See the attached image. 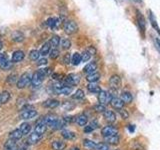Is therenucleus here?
<instances>
[{"mask_svg": "<svg viewBox=\"0 0 160 150\" xmlns=\"http://www.w3.org/2000/svg\"><path fill=\"white\" fill-rule=\"evenodd\" d=\"M53 91L56 94H63V95H69L72 92V87L66 85L65 83L57 82L53 85Z\"/></svg>", "mask_w": 160, "mask_h": 150, "instance_id": "2", "label": "nucleus"}, {"mask_svg": "<svg viewBox=\"0 0 160 150\" xmlns=\"http://www.w3.org/2000/svg\"><path fill=\"white\" fill-rule=\"evenodd\" d=\"M41 138H42V135H39L37 133L33 132L32 134L29 135V137L27 139V144H30V145H31V144H36L37 142H39L40 140H41Z\"/></svg>", "mask_w": 160, "mask_h": 150, "instance_id": "18", "label": "nucleus"}, {"mask_svg": "<svg viewBox=\"0 0 160 150\" xmlns=\"http://www.w3.org/2000/svg\"><path fill=\"white\" fill-rule=\"evenodd\" d=\"M121 100L124 102V103H131L132 102V100H133V96H132V94L130 93L129 91H123L121 93Z\"/></svg>", "mask_w": 160, "mask_h": 150, "instance_id": "25", "label": "nucleus"}, {"mask_svg": "<svg viewBox=\"0 0 160 150\" xmlns=\"http://www.w3.org/2000/svg\"><path fill=\"white\" fill-rule=\"evenodd\" d=\"M87 90L89 92L94 93V94H99L101 92V88H100V86L96 83H89L87 85Z\"/></svg>", "mask_w": 160, "mask_h": 150, "instance_id": "21", "label": "nucleus"}, {"mask_svg": "<svg viewBox=\"0 0 160 150\" xmlns=\"http://www.w3.org/2000/svg\"><path fill=\"white\" fill-rule=\"evenodd\" d=\"M105 140H106L107 144H111V145H117L120 141V138L119 136L116 135H112V136H109V137H105Z\"/></svg>", "mask_w": 160, "mask_h": 150, "instance_id": "28", "label": "nucleus"}, {"mask_svg": "<svg viewBox=\"0 0 160 150\" xmlns=\"http://www.w3.org/2000/svg\"><path fill=\"white\" fill-rule=\"evenodd\" d=\"M51 147L53 150H63L66 147V143L64 141H61V140H55V141L52 142Z\"/></svg>", "mask_w": 160, "mask_h": 150, "instance_id": "20", "label": "nucleus"}, {"mask_svg": "<svg viewBox=\"0 0 160 150\" xmlns=\"http://www.w3.org/2000/svg\"><path fill=\"white\" fill-rule=\"evenodd\" d=\"M86 50L88 52H90L91 55H94L95 53H96V49H95V47H93V46H89Z\"/></svg>", "mask_w": 160, "mask_h": 150, "instance_id": "49", "label": "nucleus"}, {"mask_svg": "<svg viewBox=\"0 0 160 150\" xmlns=\"http://www.w3.org/2000/svg\"><path fill=\"white\" fill-rule=\"evenodd\" d=\"M80 82V75L77 73H70L64 77V83L69 86H76Z\"/></svg>", "mask_w": 160, "mask_h": 150, "instance_id": "3", "label": "nucleus"}, {"mask_svg": "<svg viewBox=\"0 0 160 150\" xmlns=\"http://www.w3.org/2000/svg\"><path fill=\"white\" fill-rule=\"evenodd\" d=\"M75 121H76V123L79 125V126H86V124L88 122V118L85 114H80L76 117Z\"/></svg>", "mask_w": 160, "mask_h": 150, "instance_id": "23", "label": "nucleus"}, {"mask_svg": "<svg viewBox=\"0 0 160 150\" xmlns=\"http://www.w3.org/2000/svg\"><path fill=\"white\" fill-rule=\"evenodd\" d=\"M23 136V134L22 132L20 131V129H15L13 130V131H11L9 133V139H13V140H19V139H21Z\"/></svg>", "mask_w": 160, "mask_h": 150, "instance_id": "26", "label": "nucleus"}, {"mask_svg": "<svg viewBox=\"0 0 160 150\" xmlns=\"http://www.w3.org/2000/svg\"><path fill=\"white\" fill-rule=\"evenodd\" d=\"M136 18H137V21H138V24H139V27L141 29V31L144 32L145 31V19L143 17L142 13L137 10L136 11Z\"/></svg>", "mask_w": 160, "mask_h": 150, "instance_id": "19", "label": "nucleus"}, {"mask_svg": "<svg viewBox=\"0 0 160 150\" xmlns=\"http://www.w3.org/2000/svg\"><path fill=\"white\" fill-rule=\"evenodd\" d=\"M16 75L15 74H11V75H9L8 76V79H7V82H9V83H13L15 80H16Z\"/></svg>", "mask_w": 160, "mask_h": 150, "instance_id": "47", "label": "nucleus"}, {"mask_svg": "<svg viewBox=\"0 0 160 150\" xmlns=\"http://www.w3.org/2000/svg\"><path fill=\"white\" fill-rule=\"evenodd\" d=\"M18 149H19V147L17 145L16 140L9 139L4 144V150H18Z\"/></svg>", "mask_w": 160, "mask_h": 150, "instance_id": "15", "label": "nucleus"}, {"mask_svg": "<svg viewBox=\"0 0 160 150\" xmlns=\"http://www.w3.org/2000/svg\"><path fill=\"white\" fill-rule=\"evenodd\" d=\"M12 39L14 40V41H16V42H21L22 40L24 39V35L21 33V32H14L13 35H12Z\"/></svg>", "mask_w": 160, "mask_h": 150, "instance_id": "39", "label": "nucleus"}, {"mask_svg": "<svg viewBox=\"0 0 160 150\" xmlns=\"http://www.w3.org/2000/svg\"><path fill=\"white\" fill-rule=\"evenodd\" d=\"M118 133V129L113 126V125H107L101 129V134L102 136L105 137H109V136H112V135H116Z\"/></svg>", "mask_w": 160, "mask_h": 150, "instance_id": "9", "label": "nucleus"}, {"mask_svg": "<svg viewBox=\"0 0 160 150\" xmlns=\"http://www.w3.org/2000/svg\"><path fill=\"white\" fill-rule=\"evenodd\" d=\"M31 76H30L29 73H23L21 76L19 77V79L17 80V88L19 89H23L25 88L26 86H28V85L31 83Z\"/></svg>", "mask_w": 160, "mask_h": 150, "instance_id": "5", "label": "nucleus"}, {"mask_svg": "<svg viewBox=\"0 0 160 150\" xmlns=\"http://www.w3.org/2000/svg\"><path fill=\"white\" fill-rule=\"evenodd\" d=\"M59 101L56 99H47L43 102V107L49 108V109H54L59 106Z\"/></svg>", "mask_w": 160, "mask_h": 150, "instance_id": "13", "label": "nucleus"}, {"mask_svg": "<svg viewBox=\"0 0 160 150\" xmlns=\"http://www.w3.org/2000/svg\"><path fill=\"white\" fill-rule=\"evenodd\" d=\"M59 24H60V19H58V18L50 17L46 20V25L49 27H51V28L59 27Z\"/></svg>", "mask_w": 160, "mask_h": 150, "instance_id": "24", "label": "nucleus"}, {"mask_svg": "<svg viewBox=\"0 0 160 150\" xmlns=\"http://www.w3.org/2000/svg\"><path fill=\"white\" fill-rule=\"evenodd\" d=\"M112 94L108 92V91H105V90H101V92L98 94V101L100 104H107V103H110L112 99Z\"/></svg>", "mask_w": 160, "mask_h": 150, "instance_id": "7", "label": "nucleus"}, {"mask_svg": "<svg viewBox=\"0 0 160 150\" xmlns=\"http://www.w3.org/2000/svg\"><path fill=\"white\" fill-rule=\"evenodd\" d=\"M118 113H119V115L120 116L122 117V119H128V117H129V113H128V111L126 109H124V108H121V109H118Z\"/></svg>", "mask_w": 160, "mask_h": 150, "instance_id": "43", "label": "nucleus"}, {"mask_svg": "<svg viewBox=\"0 0 160 150\" xmlns=\"http://www.w3.org/2000/svg\"><path fill=\"white\" fill-rule=\"evenodd\" d=\"M91 56H92V55L90 54V52H88L87 50H85V51L81 54V61L82 62H87L90 60Z\"/></svg>", "mask_w": 160, "mask_h": 150, "instance_id": "40", "label": "nucleus"}, {"mask_svg": "<svg viewBox=\"0 0 160 150\" xmlns=\"http://www.w3.org/2000/svg\"><path fill=\"white\" fill-rule=\"evenodd\" d=\"M96 70H97V64H96V62H90V63L86 64L84 66L83 72L86 73L88 75V74H91V73L96 72Z\"/></svg>", "mask_w": 160, "mask_h": 150, "instance_id": "14", "label": "nucleus"}, {"mask_svg": "<svg viewBox=\"0 0 160 150\" xmlns=\"http://www.w3.org/2000/svg\"><path fill=\"white\" fill-rule=\"evenodd\" d=\"M128 129H129L130 132H134V130H135L134 125H128Z\"/></svg>", "mask_w": 160, "mask_h": 150, "instance_id": "52", "label": "nucleus"}, {"mask_svg": "<svg viewBox=\"0 0 160 150\" xmlns=\"http://www.w3.org/2000/svg\"><path fill=\"white\" fill-rule=\"evenodd\" d=\"M37 115V111L35 110V108L31 107V106H26L22 111L20 116H21L22 119L27 120V119H32Z\"/></svg>", "mask_w": 160, "mask_h": 150, "instance_id": "6", "label": "nucleus"}, {"mask_svg": "<svg viewBox=\"0 0 160 150\" xmlns=\"http://www.w3.org/2000/svg\"><path fill=\"white\" fill-rule=\"evenodd\" d=\"M136 1H138V2H141V1H142V0H136Z\"/></svg>", "mask_w": 160, "mask_h": 150, "instance_id": "55", "label": "nucleus"}, {"mask_svg": "<svg viewBox=\"0 0 160 150\" xmlns=\"http://www.w3.org/2000/svg\"><path fill=\"white\" fill-rule=\"evenodd\" d=\"M39 51L38 50H31L29 53V59L31 60V61H36V60H38L39 58Z\"/></svg>", "mask_w": 160, "mask_h": 150, "instance_id": "38", "label": "nucleus"}, {"mask_svg": "<svg viewBox=\"0 0 160 150\" xmlns=\"http://www.w3.org/2000/svg\"><path fill=\"white\" fill-rule=\"evenodd\" d=\"M61 46L63 49H69L70 46H71V41L68 38H64L61 41Z\"/></svg>", "mask_w": 160, "mask_h": 150, "instance_id": "42", "label": "nucleus"}, {"mask_svg": "<svg viewBox=\"0 0 160 150\" xmlns=\"http://www.w3.org/2000/svg\"><path fill=\"white\" fill-rule=\"evenodd\" d=\"M10 99V93L8 91H3L1 94H0V103L1 104H5L9 101Z\"/></svg>", "mask_w": 160, "mask_h": 150, "instance_id": "34", "label": "nucleus"}, {"mask_svg": "<svg viewBox=\"0 0 160 150\" xmlns=\"http://www.w3.org/2000/svg\"><path fill=\"white\" fill-rule=\"evenodd\" d=\"M103 116H104L105 120L109 123H114L116 121V114H115L113 111H111V110H106V111L103 113Z\"/></svg>", "mask_w": 160, "mask_h": 150, "instance_id": "16", "label": "nucleus"}, {"mask_svg": "<svg viewBox=\"0 0 160 150\" xmlns=\"http://www.w3.org/2000/svg\"><path fill=\"white\" fill-rule=\"evenodd\" d=\"M109 84H110V87H111V89L118 90V89H120V87H121V84H122L121 78H120L119 75L114 74V75H112L111 77H110Z\"/></svg>", "mask_w": 160, "mask_h": 150, "instance_id": "8", "label": "nucleus"}, {"mask_svg": "<svg viewBox=\"0 0 160 150\" xmlns=\"http://www.w3.org/2000/svg\"><path fill=\"white\" fill-rule=\"evenodd\" d=\"M25 57V54L22 50H16L13 54H12V59L11 61L13 63H17V62H21Z\"/></svg>", "mask_w": 160, "mask_h": 150, "instance_id": "12", "label": "nucleus"}, {"mask_svg": "<svg viewBox=\"0 0 160 150\" xmlns=\"http://www.w3.org/2000/svg\"><path fill=\"white\" fill-rule=\"evenodd\" d=\"M49 42H50V45H51V47L57 48V46L60 43V37L58 36V35H54V36L51 37V39H50Z\"/></svg>", "mask_w": 160, "mask_h": 150, "instance_id": "35", "label": "nucleus"}, {"mask_svg": "<svg viewBox=\"0 0 160 150\" xmlns=\"http://www.w3.org/2000/svg\"><path fill=\"white\" fill-rule=\"evenodd\" d=\"M70 150H80V148L77 147V146H73V147L70 148Z\"/></svg>", "mask_w": 160, "mask_h": 150, "instance_id": "53", "label": "nucleus"}, {"mask_svg": "<svg viewBox=\"0 0 160 150\" xmlns=\"http://www.w3.org/2000/svg\"><path fill=\"white\" fill-rule=\"evenodd\" d=\"M61 134H62L63 138L66 140H73L76 138V134L72 131H70V130H63Z\"/></svg>", "mask_w": 160, "mask_h": 150, "instance_id": "30", "label": "nucleus"}, {"mask_svg": "<svg viewBox=\"0 0 160 150\" xmlns=\"http://www.w3.org/2000/svg\"><path fill=\"white\" fill-rule=\"evenodd\" d=\"M72 98L76 99V100L83 99L84 98V91L82 89H77L76 91H75V93L72 95Z\"/></svg>", "mask_w": 160, "mask_h": 150, "instance_id": "37", "label": "nucleus"}, {"mask_svg": "<svg viewBox=\"0 0 160 150\" xmlns=\"http://www.w3.org/2000/svg\"><path fill=\"white\" fill-rule=\"evenodd\" d=\"M44 78H45V73L43 71V69H39L33 74V76L31 78V83L30 84L32 85L33 88H39L43 83Z\"/></svg>", "mask_w": 160, "mask_h": 150, "instance_id": "1", "label": "nucleus"}, {"mask_svg": "<svg viewBox=\"0 0 160 150\" xmlns=\"http://www.w3.org/2000/svg\"><path fill=\"white\" fill-rule=\"evenodd\" d=\"M20 131L22 132L23 135H26L30 132V130H31V126H30V124L29 123H26V122H24L22 123L21 125H20Z\"/></svg>", "mask_w": 160, "mask_h": 150, "instance_id": "31", "label": "nucleus"}, {"mask_svg": "<svg viewBox=\"0 0 160 150\" xmlns=\"http://www.w3.org/2000/svg\"><path fill=\"white\" fill-rule=\"evenodd\" d=\"M45 64H47V59H46V58H41V59H39V60H38V62H37V65H38V66H41V65H45Z\"/></svg>", "mask_w": 160, "mask_h": 150, "instance_id": "48", "label": "nucleus"}, {"mask_svg": "<svg viewBox=\"0 0 160 150\" xmlns=\"http://www.w3.org/2000/svg\"><path fill=\"white\" fill-rule=\"evenodd\" d=\"M96 150H110L108 144L106 143H98L96 146Z\"/></svg>", "mask_w": 160, "mask_h": 150, "instance_id": "45", "label": "nucleus"}, {"mask_svg": "<svg viewBox=\"0 0 160 150\" xmlns=\"http://www.w3.org/2000/svg\"><path fill=\"white\" fill-rule=\"evenodd\" d=\"M62 77H63V75H62V74H57V73L52 74V78L56 79V80H60Z\"/></svg>", "mask_w": 160, "mask_h": 150, "instance_id": "50", "label": "nucleus"}, {"mask_svg": "<svg viewBox=\"0 0 160 150\" xmlns=\"http://www.w3.org/2000/svg\"><path fill=\"white\" fill-rule=\"evenodd\" d=\"M49 56L51 59H55V58H57L59 56V50L57 48H52L51 50H50V52H49Z\"/></svg>", "mask_w": 160, "mask_h": 150, "instance_id": "44", "label": "nucleus"}, {"mask_svg": "<svg viewBox=\"0 0 160 150\" xmlns=\"http://www.w3.org/2000/svg\"><path fill=\"white\" fill-rule=\"evenodd\" d=\"M70 61H71V60H70V54H69V53H66V54H65L64 56H63L62 62H63L64 64H69Z\"/></svg>", "mask_w": 160, "mask_h": 150, "instance_id": "46", "label": "nucleus"}, {"mask_svg": "<svg viewBox=\"0 0 160 150\" xmlns=\"http://www.w3.org/2000/svg\"><path fill=\"white\" fill-rule=\"evenodd\" d=\"M71 62L73 65H78L81 62V54H79L78 52H75L71 57Z\"/></svg>", "mask_w": 160, "mask_h": 150, "instance_id": "36", "label": "nucleus"}, {"mask_svg": "<svg viewBox=\"0 0 160 150\" xmlns=\"http://www.w3.org/2000/svg\"><path fill=\"white\" fill-rule=\"evenodd\" d=\"M83 146L87 150H96L97 143H95L94 141H92V140H90V139H84Z\"/></svg>", "mask_w": 160, "mask_h": 150, "instance_id": "22", "label": "nucleus"}, {"mask_svg": "<svg viewBox=\"0 0 160 150\" xmlns=\"http://www.w3.org/2000/svg\"><path fill=\"white\" fill-rule=\"evenodd\" d=\"M59 118L56 116L55 114H47L46 116H44L43 118H42V121L47 125V126H49V127H53V125L55 124V122L57 121Z\"/></svg>", "mask_w": 160, "mask_h": 150, "instance_id": "10", "label": "nucleus"}, {"mask_svg": "<svg viewBox=\"0 0 160 150\" xmlns=\"http://www.w3.org/2000/svg\"><path fill=\"white\" fill-rule=\"evenodd\" d=\"M110 105L113 107V108H115V109H121V108H123V106H124V102L121 100V98H118V97H113L112 99H111V101H110Z\"/></svg>", "mask_w": 160, "mask_h": 150, "instance_id": "17", "label": "nucleus"}, {"mask_svg": "<svg viewBox=\"0 0 160 150\" xmlns=\"http://www.w3.org/2000/svg\"><path fill=\"white\" fill-rule=\"evenodd\" d=\"M50 48H51V45H50V42H49V41L46 42V43H44V44L42 45L41 49H40V51H39L40 55H42V56H45V55L49 54V52H50Z\"/></svg>", "mask_w": 160, "mask_h": 150, "instance_id": "29", "label": "nucleus"}, {"mask_svg": "<svg viewBox=\"0 0 160 150\" xmlns=\"http://www.w3.org/2000/svg\"><path fill=\"white\" fill-rule=\"evenodd\" d=\"M100 79V74L98 72H94L91 74H88L86 76V80L89 83H96Z\"/></svg>", "mask_w": 160, "mask_h": 150, "instance_id": "27", "label": "nucleus"}, {"mask_svg": "<svg viewBox=\"0 0 160 150\" xmlns=\"http://www.w3.org/2000/svg\"><path fill=\"white\" fill-rule=\"evenodd\" d=\"M46 129H47V125L42 121V119H40L39 121H37L36 125H35L34 132L39 135H43L45 131H46Z\"/></svg>", "mask_w": 160, "mask_h": 150, "instance_id": "11", "label": "nucleus"}, {"mask_svg": "<svg viewBox=\"0 0 160 150\" xmlns=\"http://www.w3.org/2000/svg\"><path fill=\"white\" fill-rule=\"evenodd\" d=\"M149 20H150V22H151V25L155 28V30L159 33L160 35V29L158 27V25H157V22H156V20H155V17H154V14L151 12V11H149Z\"/></svg>", "mask_w": 160, "mask_h": 150, "instance_id": "32", "label": "nucleus"}, {"mask_svg": "<svg viewBox=\"0 0 160 150\" xmlns=\"http://www.w3.org/2000/svg\"><path fill=\"white\" fill-rule=\"evenodd\" d=\"M94 110L96 112H98V113H104L107 109H106V107H105V105L99 103V104L95 105V106H94Z\"/></svg>", "mask_w": 160, "mask_h": 150, "instance_id": "41", "label": "nucleus"}, {"mask_svg": "<svg viewBox=\"0 0 160 150\" xmlns=\"http://www.w3.org/2000/svg\"><path fill=\"white\" fill-rule=\"evenodd\" d=\"M64 31L66 34H74L78 31V25L74 20H67L64 22Z\"/></svg>", "mask_w": 160, "mask_h": 150, "instance_id": "4", "label": "nucleus"}, {"mask_svg": "<svg viewBox=\"0 0 160 150\" xmlns=\"http://www.w3.org/2000/svg\"><path fill=\"white\" fill-rule=\"evenodd\" d=\"M2 41H1V40H0V50H1V48H2Z\"/></svg>", "mask_w": 160, "mask_h": 150, "instance_id": "54", "label": "nucleus"}, {"mask_svg": "<svg viewBox=\"0 0 160 150\" xmlns=\"http://www.w3.org/2000/svg\"><path fill=\"white\" fill-rule=\"evenodd\" d=\"M116 150H119V149H116Z\"/></svg>", "mask_w": 160, "mask_h": 150, "instance_id": "56", "label": "nucleus"}, {"mask_svg": "<svg viewBox=\"0 0 160 150\" xmlns=\"http://www.w3.org/2000/svg\"><path fill=\"white\" fill-rule=\"evenodd\" d=\"M97 127H98V123L96 121L91 122L89 125H87V126L84 127V132L85 133H90V132H92L93 130L96 129Z\"/></svg>", "mask_w": 160, "mask_h": 150, "instance_id": "33", "label": "nucleus"}, {"mask_svg": "<svg viewBox=\"0 0 160 150\" xmlns=\"http://www.w3.org/2000/svg\"><path fill=\"white\" fill-rule=\"evenodd\" d=\"M154 41H155V44H156V47H157V49L160 51V38H158V37H155L154 38Z\"/></svg>", "mask_w": 160, "mask_h": 150, "instance_id": "51", "label": "nucleus"}]
</instances>
